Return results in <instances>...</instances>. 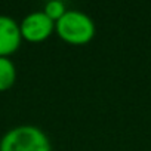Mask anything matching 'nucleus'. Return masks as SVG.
I'll return each instance as SVG.
<instances>
[{"label": "nucleus", "instance_id": "4", "mask_svg": "<svg viewBox=\"0 0 151 151\" xmlns=\"http://www.w3.org/2000/svg\"><path fill=\"white\" fill-rule=\"evenodd\" d=\"M19 24L8 15H0V56H9L21 46Z\"/></svg>", "mask_w": 151, "mask_h": 151}, {"label": "nucleus", "instance_id": "2", "mask_svg": "<svg viewBox=\"0 0 151 151\" xmlns=\"http://www.w3.org/2000/svg\"><path fill=\"white\" fill-rule=\"evenodd\" d=\"M55 31L67 43L85 45L93 39L96 27L86 12L67 9V12L55 22Z\"/></svg>", "mask_w": 151, "mask_h": 151}, {"label": "nucleus", "instance_id": "6", "mask_svg": "<svg viewBox=\"0 0 151 151\" xmlns=\"http://www.w3.org/2000/svg\"><path fill=\"white\" fill-rule=\"evenodd\" d=\"M43 12L50 18L53 19L55 22L67 12V6L64 2H61V0H49V2L45 3V8H43Z\"/></svg>", "mask_w": 151, "mask_h": 151}, {"label": "nucleus", "instance_id": "5", "mask_svg": "<svg viewBox=\"0 0 151 151\" xmlns=\"http://www.w3.org/2000/svg\"><path fill=\"white\" fill-rule=\"evenodd\" d=\"M17 80V67L9 56H0V92L8 91Z\"/></svg>", "mask_w": 151, "mask_h": 151}, {"label": "nucleus", "instance_id": "1", "mask_svg": "<svg viewBox=\"0 0 151 151\" xmlns=\"http://www.w3.org/2000/svg\"><path fill=\"white\" fill-rule=\"evenodd\" d=\"M0 151H52V145L45 130L33 124H21L2 136Z\"/></svg>", "mask_w": 151, "mask_h": 151}, {"label": "nucleus", "instance_id": "3", "mask_svg": "<svg viewBox=\"0 0 151 151\" xmlns=\"http://www.w3.org/2000/svg\"><path fill=\"white\" fill-rule=\"evenodd\" d=\"M19 28L22 39L31 43H39L46 40L53 33L55 21L50 19L43 11H34L24 17Z\"/></svg>", "mask_w": 151, "mask_h": 151}]
</instances>
